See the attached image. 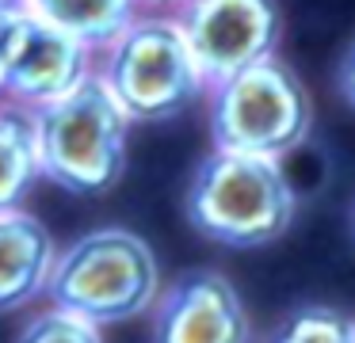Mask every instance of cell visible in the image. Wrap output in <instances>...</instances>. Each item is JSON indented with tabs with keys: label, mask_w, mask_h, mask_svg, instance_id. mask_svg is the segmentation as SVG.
Returning a JSON list of instances; mask_svg holds the SVG:
<instances>
[{
	"label": "cell",
	"mask_w": 355,
	"mask_h": 343,
	"mask_svg": "<svg viewBox=\"0 0 355 343\" xmlns=\"http://www.w3.org/2000/svg\"><path fill=\"white\" fill-rule=\"evenodd\" d=\"M31 114L42 179L73 195H100L123 179L126 137L134 118L100 76V69L62 99L35 107Z\"/></svg>",
	"instance_id": "cell-1"
},
{
	"label": "cell",
	"mask_w": 355,
	"mask_h": 343,
	"mask_svg": "<svg viewBox=\"0 0 355 343\" xmlns=\"http://www.w3.org/2000/svg\"><path fill=\"white\" fill-rule=\"evenodd\" d=\"M46 297L92 324H123L149 313L161 297V263L146 236L103 225L65 244L54 259Z\"/></svg>",
	"instance_id": "cell-2"
},
{
	"label": "cell",
	"mask_w": 355,
	"mask_h": 343,
	"mask_svg": "<svg viewBox=\"0 0 355 343\" xmlns=\"http://www.w3.org/2000/svg\"><path fill=\"white\" fill-rule=\"evenodd\" d=\"M298 195L279 157L214 149L187 187V221L230 248H260L291 229Z\"/></svg>",
	"instance_id": "cell-3"
},
{
	"label": "cell",
	"mask_w": 355,
	"mask_h": 343,
	"mask_svg": "<svg viewBox=\"0 0 355 343\" xmlns=\"http://www.w3.org/2000/svg\"><path fill=\"white\" fill-rule=\"evenodd\" d=\"M100 76L134 122L172 118L210 91V80L168 8H141L130 27L100 50Z\"/></svg>",
	"instance_id": "cell-4"
},
{
	"label": "cell",
	"mask_w": 355,
	"mask_h": 343,
	"mask_svg": "<svg viewBox=\"0 0 355 343\" xmlns=\"http://www.w3.org/2000/svg\"><path fill=\"white\" fill-rule=\"evenodd\" d=\"M207 96L214 149L283 160L306 141L313 126L309 91L275 53L210 84Z\"/></svg>",
	"instance_id": "cell-5"
},
{
	"label": "cell",
	"mask_w": 355,
	"mask_h": 343,
	"mask_svg": "<svg viewBox=\"0 0 355 343\" xmlns=\"http://www.w3.org/2000/svg\"><path fill=\"white\" fill-rule=\"evenodd\" d=\"M172 12L210 84L271 58L283 30L275 0H180Z\"/></svg>",
	"instance_id": "cell-6"
},
{
	"label": "cell",
	"mask_w": 355,
	"mask_h": 343,
	"mask_svg": "<svg viewBox=\"0 0 355 343\" xmlns=\"http://www.w3.org/2000/svg\"><path fill=\"white\" fill-rule=\"evenodd\" d=\"M100 53L88 42L65 35V30L50 27V23L35 19L27 12L24 27L16 30L8 53L0 61V80H4V96L16 99L24 107H46L73 91L85 76L96 73Z\"/></svg>",
	"instance_id": "cell-7"
},
{
	"label": "cell",
	"mask_w": 355,
	"mask_h": 343,
	"mask_svg": "<svg viewBox=\"0 0 355 343\" xmlns=\"http://www.w3.org/2000/svg\"><path fill=\"white\" fill-rule=\"evenodd\" d=\"M248 313L233 282L218 271H187L153 313V343H248Z\"/></svg>",
	"instance_id": "cell-8"
},
{
	"label": "cell",
	"mask_w": 355,
	"mask_h": 343,
	"mask_svg": "<svg viewBox=\"0 0 355 343\" xmlns=\"http://www.w3.org/2000/svg\"><path fill=\"white\" fill-rule=\"evenodd\" d=\"M58 244L50 229L24 206L0 210V313L24 309L46 294Z\"/></svg>",
	"instance_id": "cell-9"
},
{
	"label": "cell",
	"mask_w": 355,
	"mask_h": 343,
	"mask_svg": "<svg viewBox=\"0 0 355 343\" xmlns=\"http://www.w3.org/2000/svg\"><path fill=\"white\" fill-rule=\"evenodd\" d=\"M16 4L31 12L35 19L88 42L96 53L115 42L141 12L138 0H16Z\"/></svg>",
	"instance_id": "cell-10"
},
{
	"label": "cell",
	"mask_w": 355,
	"mask_h": 343,
	"mask_svg": "<svg viewBox=\"0 0 355 343\" xmlns=\"http://www.w3.org/2000/svg\"><path fill=\"white\" fill-rule=\"evenodd\" d=\"M42 179L35 114L16 99H0V210L19 206Z\"/></svg>",
	"instance_id": "cell-11"
},
{
	"label": "cell",
	"mask_w": 355,
	"mask_h": 343,
	"mask_svg": "<svg viewBox=\"0 0 355 343\" xmlns=\"http://www.w3.org/2000/svg\"><path fill=\"white\" fill-rule=\"evenodd\" d=\"M271 343H355V320L329 305H309L294 313Z\"/></svg>",
	"instance_id": "cell-12"
},
{
	"label": "cell",
	"mask_w": 355,
	"mask_h": 343,
	"mask_svg": "<svg viewBox=\"0 0 355 343\" xmlns=\"http://www.w3.org/2000/svg\"><path fill=\"white\" fill-rule=\"evenodd\" d=\"M16 343H103V328L69 309L50 305V309L35 313L31 324H24Z\"/></svg>",
	"instance_id": "cell-13"
},
{
	"label": "cell",
	"mask_w": 355,
	"mask_h": 343,
	"mask_svg": "<svg viewBox=\"0 0 355 343\" xmlns=\"http://www.w3.org/2000/svg\"><path fill=\"white\" fill-rule=\"evenodd\" d=\"M27 12L12 0V4H0V61H4V53H8L12 38H16V30L24 27Z\"/></svg>",
	"instance_id": "cell-14"
},
{
	"label": "cell",
	"mask_w": 355,
	"mask_h": 343,
	"mask_svg": "<svg viewBox=\"0 0 355 343\" xmlns=\"http://www.w3.org/2000/svg\"><path fill=\"white\" fill-rule=\"evenodd\" d=\"M340 91H344V99L352 103V111H355V42L347 46L344 65H340Z\"/></svg>",
	"instance_id": "cell-15"
},
{
	"label": "cell",
	"mask_w": 355,
	"mask_h": 343,
	"mask_svg": "<svg viewBox=\"0 0 355 343\" xmlns=\"http://www.w3.org/2000/svg\"><path fill=\"white\" fill-rule=\"evenodd\" d=\"M138 4H141V8H168V12H172L180 0H138Z\"/></svg>",
	"instance_id": "cell-16"
},
{
	"label": "cell",
	"mask_w": 355,
	"mask_h": 343,
	"mask_svg": "<svg viewBox=\"0 0 355 343\" xmlns=\"http://www.w3.org/2000/svg\"><path fill=\"white\" fill-rule=\"evenodd\" d=\"M0 99H4V80H0Z\"/></svg>",
	"instance_id": "cell-17"
},
{
	"label": "cell",
	"mask_w": 355,
	"mask_h": 343,
	"mask_svg": "<svg viewBox=\"0 0 355 343\" xmlns=\"http://www.w3.org/2000/svg\"><path fill=\"white\" fill-rule=\"evenodd\" d=\"M0 4H12V0H0Z\"/></svg>",
	"instance_id": "cell-18"
}]
</instances>
